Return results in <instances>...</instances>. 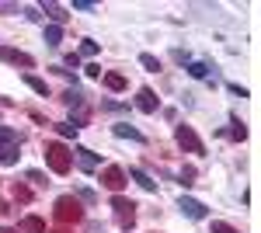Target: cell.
I'll list each match as a JSON object with an SVG mask.
<instances>
[{
    "instance_id": "1",
    "label": "cell",
    "mask_w": 261,
    "mask_h": 233,
    "mask_svg": "<svg viewBox=\"0 0 261 233\" xmlns=\"http://www.w3.org/2000/svg\"><path fill=\"white\" fill-rule=\"evenodd\" d=\"M45 164L53 174H70L73 167V153L63 146V143H45Z\"/></svg>"
},
{
    "instance_id": "2",
    "label": "cell",
    "mask_w": 261,
    "mask_h": 233,
    "mask_svg": "<svg viewBox=\"0 0 261 233\" xmlns=\"http://www.w3.org/2000/svg\"><path fill=\"white\" fill-rule=\"evenodd\" d=\"M53 216H56V223H81L84 209H81V202H77L73 195H60L56 205H53Z\"/></svg>"
},
{
    "instance_id": "3",
    "label": "cell",
    "mask_w": 261,
    "mask_h": 233,
    "mask_svg": "<svg viewBox=\"0 0 261 233\" xmlns=\"http://www.w3.org/2000/svg\"><path fill=\"white\" fill-rule=\"evenodd\" d=\"M174 143H178L181 150H188V153H205V143H202L199 139V133H195V129H192V125H178V129H174Z\"/></svg>"
},
{
    "instance_id": "4",
    "label": "cell",
    "mask_w": 261,
    "mask_h": 233,
    "mask_svg": "<svg viewBox=\"0 0 261 233\" xmlns=\"http://www.w3.org/2000/svg\"><path fill=\"white\" fill-rule=\"evenodd\" d=\"M112 209H115V219H119L122 230H133V223H136V202L115 195V198H112Z\"/></svg>"
},
{
    "instance_id": "5",
    "label": "cell",
    "mask_w": 261,
    "mask_h": 233,
    "mask_svg": "<svg viewBox=\"0 0 261 233\" xmlns=\"http://www.w3.org/2000/svg\"><path fill=\"white\" fill-rule=\"evenodd\" d=\"M0 59H4V63H11V66H21V70H32V66H35V59L28 56V53L11 49V45H0Z\"/></svg>"
},
{
    "instance_id": "6",
    "label": "cell",
    "mask_w": 261,
    "mask_h": 233,
    "mask_svg": "<svg viewBox=\"0 0 261 233\" xmlns=\"http://www.w3.org/2000/svg\"><path fill=\"white\" fill-rule=\"evenodd\" d=\"M101 185L112 188V192H122V185H125V171L115 167V164H108V167L101 171Z\"/></svg>"
},
{
    "instance_id": "7",
    "label": "cell",
    "mask_w": 261,
    "mask_h": 233,
    "mask_svg": "<svg viewBox=\"0 0 261 233\" xmlns=\"http://www.w3.org/2000/svg\"><path fill=\"white\" fill-rule=\"evenodd\" d=\"M178 209L188 216V219H205V213H209L199 198H188V195H181V198H178Z\"/></svg>"
},
{
    "instance_id": "8",
    "label": "cell",
    "mask_w": 261,
    "mask_h": 233,
    "mask_svg": "<svg viewBox=\"0 0 261 233\" xmlns=\"http://www.w3.org/2000/svg\"><path fill=\"white\" fill-rule=\"evenodd\" d=\"M77 167L91 174V171H98V167H101V157L94 153V150H87V146H81V150H77Z\"/></svg>"
},
{
    "instance_id": "9",
    "label": "cell",
    "mask_w": 261,
    "mask_h": 233,
    "mask_svg": "<svg viewBox=\"0 0 261 233\" xmlns=\"http://www.w3.org/2000/svg\"><path fill=\"white\" fill-rule=\"evenodd\" d=\"M136 108L146 112V115H153V112H157V97H153L150 87H140V94H136Z\"/></svg>"
},
{
    "instance_id": "10",
    "label": "cell",
    "mask_w": 261,
    "mask_h": 233,
    "mask_svg": "<svg viewBox=\"0 0 261 233\" xmlns=\"http://www.w3.org/2000/svg\"><path fill=\"white\" fill-rule=\"evenodd\" d=\"M112 133L119 139H133V143H146V136H143L140 129H133L129 122H119V125H112Z\"/></svg>"
},
{
    "instance_id": "11",
    "label": "cell",
    "mask_w": 261,
    "mask_h": 233,
    "mask_svg": "<svg viewBox=\"0 0 261 233\" xmlns=\"http://www.w3.org/2000/svg\"><path fill=\"white\" fill-rule=\"evenodd\" d=\"M129 177H133V181L140 185L143 192H157V181H153V177L146 174V171H140V167H133V171H129Z\"/></svg>"
},
{
    "instance_id": "12",
    "label": "cell",
    "mask_w": 261,
    "mask_h": 233,
    "mask_svg": "<svg viewBox=\"0 0 261 233\" xmlns=\"http://www.w3.org/2000/svg\"><path fill=\"white\" fill-rule=\"evenodd\" d=\"M18 146L21 143H7V146H0V164H4V167H14V164H18Z\"/></svg>"
},
{
    "instance_id": "13",
    "label": "cell",
    "mask_w": 261,
    "mask_h": 233,
    "mask_svg": "<svg viewBox=\"0 0 261 233\" xmlns=\"http://www.w3.org/2000/svg\"><path fill=\"white\" fill-rule=\"evenodd\" d=\"M21 233H45V219H39V216H24V219H21Z\"/></svg>"
},
{
    "instance_id": "14",
    "label": "cell",
    "mask_w": 261,
    "mask_h": 233,
    "mask_svg": "<svg viewBox=\"0 0 261 233\" xmlns=\"http://www.w3.org/2000/svg\"><path fill=\"white\" fill-rule=\"evenodd\" d=\"M209 70H213V66H209L205 59H188V73H192V77H195V80L209 77Z\"/></svg>"
},
{
    "instance_id": "15",
    "label": "cell",
    "mask_w": 261,
    "mask_h": 233,
    "mask_svg": "<svg viewBox=\"0 0 261 233\" xmlns=\"http://www.w3.org/2000/svg\"><path fill=\"white\" fill-rule=\"evenodd\" d=\"M24 84H28V87H32L35 94L49 97V84H45V80H42V77H35V73H24Z\"/></svg>"
},
{
    "instance_id": "16",
    "label": "cell",
    "mask_w": 261,
    "mask_h": 233,
    "mask_svg": "<svg viewBox=\"0 0 261 233\" xmlns=\"http://www.w3.org/2000/svg\"><path fill=\"white\" fill-rule=\"evenodd\" d=\"M45 14H49V18L56 21V24H63V21L70 18V14H66V7H63V4H53V0L45 4Z\"/></svg>"
},
{
    "instance_id": "17",
    "label": "cell",
    "mask_w": 261,
    "mask_h": 233,
    "mask_svg": "<svg viewBox=\"0 0 261 233\" xmlns=\"http://www.w3.org/2000/svg\"><path fill=\"white\" fill-rule=\"evenodd\" d=\"M101 84H105L108 91H125V77H122V73H105Z\"/></svg>"
},
{
    "instance_id": "18",
    "label": "cell",
    "mask_w": 261,
    "mask_h": 233,
    "mask_svg": "<svg viewBox=\"0 0 261 233\" xmlns=\"http://www.w3.org/2000/svg\"><path fill=\"white\" fill-rule=\"evenodd\" d=\"M60 42H63V28H60V24H49V28H45V45L56 49Z\"/></svg>"
},
{
    "instance_id": "19",
    "label": "cell",
    "mask_w": 261,
    "mask_h": 233,
    "mask_svg": "<svg viewBox=\"0 0 261 233\" xmlns=\"http://www.w3.org/2000/svg\"><path fill=\"white\" fill-rule=\"evenodd\" d=\"M63 101H66L70 108H81V105H84V94L77 91V87H70V91H63Z\"/></svg>"
},
{
    "instance_id": "20",
    "label": "cell",
    "mask_w": 261,
    "mask_h": 233,
    "mask_svg": "<svg viewBox=\"0 0 261 233\" xmlns=\"http://www.w3.org/2000/svg\"><path fill=\"white\" fill-rule=\"evenodd\" d=\"M56 133H60L63 139H77V133H81V129H77L73 122H60V125H56Z\"/></svg>"
},
{
    "instance_id": "21",
    "label": "cell",
    "mask_w": 261,
    "mask_h": 233,
    "mask_svg": "<svg viewBox=\"0 0 261 233\" xmlns=\"http://www.w3.org/2000/svg\"><path fill=\"white\" fill-rule=\"evenodd\" d=\"M230 125H233V129H230V139H237V143H244V139H247V129H244V122H237V118H230Z\"/></svg>"
},
{
    "instance_id": "22",
    "label": "cell",
    "mask_w": 261,
    "mask_h": 233,
    "mask_svg": "<svg viewBox=\"0 0 261 233\" xmlns=\"http://www.w3.org/2000/svg\"><path fill=\"white\" fill-rule=\"evenodd\" d=\"M7 143H18V133L11 125H0V146H7Z\"/></svg>"
},
{
    "instance_id": "23",
    "label": "cell",
    "mask_w": 261,
    "mask_h": 233,
    "mask_svg": "<svg viewBox=\"0 0 261 233\" xmlns=\"http://www.w3.org/2000/svg\"><path fill=\"white\" fill-rule=\"evenodd\" d=\"M140 63L146 66V70H150V73H157V70H161V59H157V56H150V53H143Z\"/></svg>"
},
{
    "instance_id": "24",
    "label": "cell",
    "mask_w": 261,
    "mask_h": 233,
    "mask_svg": "<svg viewBox=\"0 0 261 233\" xmlns=\"http://www.w3.org/2000/svg\"><path fill=\"white\" fill-rule=\"evenodd\" d=\"M73 198H77V202H87V205H94V202H98V195L91 192V188H77V195H73Z\"/></svg>"
},
{
    "instance_id": "25",
    "label": "cell",
    "mask_w": 261,
    "mask_h": 233,
    "mask_svg": "<svg viewBox=\"0 0 261 233\" xmlns=\"http://www.w3.org/2000/svg\"><path fill=\"white\" fill-rule=\"evenodd\" d=\"M81 56H98V42L84 39V45H81Z\"/></svg>"
},
{
    "instance_id": "26",
    "label": "cell",
    "mask_w": 261,
    "mask_h": 233,
    "mask_svg": "<svg viewBox=\"0 0 261 233\" xmlns=\"http://www.w3.org/2000/svg\"><path fill=\"white\" fill-rule=\"evenodd\" d=\"M14 198H18V202H32V192H28L24 185H14Z\"/></svg>"
},
{
    "instance_id": "27",
    "label": "cell",
    "mask_w": 261,
    "mask_h": 233,
    "mask_svg": "<svg viewBox=\"0 0 261 233\" xmlns=\"http://www.w3.org/2000/svg\"><path fill=\"white\" fill-rule=\"evenodd\" d=\"M101 112H125V105H119V101H101Z\"/></svg>"
},
{
    "instance_id": "28",
    "label": "cell",
    "mask_w": 261,
    "mask_h": 233,
    "mask_svg": "<svg viewBox=\"0 0 261 233\" xmlns=\"http://www.w3.org/2000/svg\"><path fill=\"white\" fill-rule=\"evenodd\" d=\"M213 233H237V230H233L230 223H223V219H216V223H213Z\"/></svg>"
},
{
    "instance_id": "29",
    "label": "cell",
    "mask_w": 261,
    "mask_h": 233,
    "mask_svg": "<svg viewBox=\"0 0 261 233\" xmlns=\"http://www.w3.org/2000/svg\"><path fill=\"white\" fill-rule=\"evenodd\" d=\"M195 181V167H181V185H192Z\"/></svg>"
},
{
    "instance_id": "30",
    "label": "cell",
    "mask_w": 261,
    "mask_h": 233,
    "mask_svg": "<svg viewBox=\"0 0 261 233\" xmlns=\"http://www.w3.org/2000/svg\"><path fill=\"white\" fill-rule=\"evenodd\" d=\"M28 181H35V185H49V181H45V174H42V171H28Z\"/></svg>"
},
{
    "instance_id": "31",
    "label": "cell",
    "mask_w": 261,
    "mask_h": 233,
    "mask_svg": "<svg viewBox=\"0 0 261 233\" xmlns=\"http://www.w3.org/2000/svg\"><path fill=\"white\" fill-rule=\"evenodd\" d=\"M73 7H77V11H98V4H91V0H77Z\"/></svg>"
},
{
    "instance_id": "32",
    "label": "cell",
    "mask_w": 261,
    "mask_h": 233,
    "mask_svg": "<svg viewBox=\"0 0 261 233\" xmlns=\"http://www.w3.org/2000/svg\"><path fill=\"white\" fill-rule=\"evenodd\" d=\"M226 91H230V94H237V97H247V91H244L241 84H226Z\"/></svg>"
},
{
    "instance_id": "33",
    "label": "cell",
    "mask_w": 261,
    "mask_h": 233,
    "mask_svg": "<svg viewBox=\"0 0 261 233\" xmlns=\"http://www.w3.org/2000/svg\"><path fill=\"white\" fill-rule=\"evenodd\" d=\"M24 18H28V21H39V18H42L39 7H24Z\"/></svg>"
},
{
    "instance_id": "34",
    "label": "cell",
    "mask_w": 261,
    "mask_h": 233,
    "mask_svg": "<svg viewBox=\"0 0 261 233\" xmlns=\"http://www.w3.org/2000/svg\"><path fill=\"white\" fill-rule=\"evenodd\" d=\"M0 14H18V4H0Z\"/></svg>"
},
{
    "instance_id": "35",
    "label": "cell",
    "mask_w": 261,
    "mask_h": 233,
    "mask_svg": "<svg viewBox=\"0 0 261 233\" xmlns=\"http://www.w3.org/2000/svg\"><path fill=\"white\" fill-rule=\"evenodd\" d=\"M84 233H105V226H101V223H94V219H91V223H87V230Z\"/></svg>"
},
{
    "instance_id": "36",
    "label": "cell",
    "mask_w": 261,
    "mask_h": 233,
    "mask_svg": "<svg viewBox=\"0 0 261 233\" xmlns=\"http://www.w3.org/2000/svg\"><path fill=\"white\" fill-rule=\"evenodd\" d=\"M66 66H73V70H77V66H81V56H77V53H70V56H66Z\"/></svg>"
},
{
    "instance_id": "37",
    "label": "cell",
    "mask_w": 261,
    "mask_h": 233,
    "mask_svg": "<svg viewBox=\"0 0 261 233\" xmlns=\"http://www.w3.org/2000/svg\"><path fill=\"white\" fill-rule=\"evenodd\" d=\"M4 213H7V202H4V198H0V216H4Z\"/></svg>"
},
{
    "instance_id": "38",
    "label": "cell",
    "mask_w": 261,
    "mask_h": 233,
    "mask_svg": "<svg viewBox=\"0 0 261 233\" xmlns=\"http://www.w3.org/2000/svg\"><path fill=\"white\" fill-rule=\"evenodd\" d=\"M0 233H18V230H11V226H0Z\"/></svg>"
},
{
    "instance_id": "39",
    "label": "cell",
    "mask_w": 261,
    "mask_h": 233,
    "mask_svg": "<svg viewBox=\"0 0 261 233\" xmlns=\"http://www.w3.org/2000/svg\"><path fill=\"white\" fill-rule=\"evenodd\" d=\"M56 233H66V230H56Z\"/></svg>"
}]
</instances>
